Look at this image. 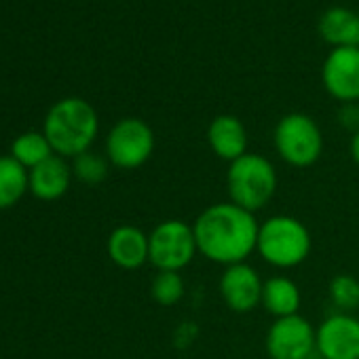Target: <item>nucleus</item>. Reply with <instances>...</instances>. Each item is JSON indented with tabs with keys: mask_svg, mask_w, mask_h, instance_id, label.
Masks as SVG:
<instances>
[{
	"mask_svg": "<svg viewBox=\"0 0 359 359\" xmlns=\"http://www.w3.org/2000/svg\"><path fill=\"white\" fill-rule=\"evenodd\" d=\"M197 239L193 224L169 218L148 233V264L156 271L182 273L197 258Z\"/></svg>",
	"mask_w": 359,
	"mask_h": 359,
	"instance_id": "obj_6",
	"label": "nucleus"
},
{
	"mask_svg": "<svg viewBox=\"0 0 359 359\" xmlns=\"http://www.w3.org/2000/svg\"><path fill=\"white\" fill-rule=\"evenodd\" d=\"M319 34L325 43L338 47H353L359 49V13L344 9V7H332L327 9L319 20Z\"/></svg>",
	"mask_w": 359,
	"mask_h": 359,
	"instance_id": "obj_16",
	"label": "nucleus"
},
{
	"mask_svg": "<svg viewBox=\"0 0 359 359\" xmlns=\"http://www.w3.org/2000/svg\"><path fill=\"white\" fill-rule=\"evenodd\" d=\"M260 306L275 319L298 315L302 306L300 285L287 275H273L264 279Z\"/></svg>",
	"mask_w": 359,
	"mask_h": 359,
	"instance_id": "obj_15",
	"label": "nucleus"
},
{
	"mask_svg": "<svg viewBox=\"0 0 359 359\" xmlns=\"http://www.w3.org/2000/svg\"><path fill=\"white\" fill-rule=\"evenodd\" d=\"M72 175V165L64 156L53 154L30 169V193L41 201H57L68 193Z\"/></svg>",
	"mask_w": 359,
	"mask_h": 359,
	"instance_id": "obj_14",
	"label": "nucleus"
},
{
	"mask_svg": "<svg viewBox=\"0 0 359 359\" xmlns=\"http://www.w3.org/2000/svg\"><path fill=\"white\" fill-rule=\"evenodd\" d=\"M273 146L285 165L306 169L323 154V133L313 116L304 112H290L275 125Z\"/></svg>",
	"mask_w": 359,
	"mask_h": 359,
	"instance_id": "obj_5",
	"label": "nucleus"
},
{
	"mask_svg": "<svg viewBox=\"0 0 359 359\" xmlns=\"http://www.w3.org/2000/svg\"><path fill=\"white\" fill-rule=\"evenodd\" d=\"M313 250L311 231L290 214H275L260 222L256 254L277 271H292L304 264Z\"/></svg>",
	"mask_w": 359,
	"mask_h": 359,
	"instance_id": "obj_3",
	"label": "nucleus"
},
{
	"mask_svg": "<svg viewBox=\"0 0 359 359\" xmlns=\"http://www.w3.org/2000/svg\"><path fill=\"white\" fill-rule=\"evenodd\" d=\"M258 229L256 214L231 201L208 205L193 222L199 254L220 266L248 262L256 254Z\"/></svg>",
	"mask_w": 359,
	"mask_h": 359,
	"instance_id": "obj_1",
	"label": "nucleus"
},
{
	"mask_svg": "<svg viewBox=\"0 0 359 359\" xmlns=\"http://www.w3.org/2000/svg\"><path fill=\"white\" fill-rule=\"evenodd\" d=\"M100 131L95 108L81 97H66L51 106L45 116L43 133L53 152L64 158H76L89 152Z\"/></svg>",
	"mask_w": 359,
	"mask_h": 359,
	"instance_id": "obj_2",
	"label": "nucleus"
},
{
	"mask_svg": "<svg viewBox=\"0 0 359 359\" xmlns=\"http://www.w3.org/2000/svg\"><path fill=\"white\" fill-rule=\"evenodd\" d=\"M317 355L321 359H359V317L332 313L317 327Z\"/></svg>",
	"mask_w": 359,
	"mask_h": 359,
	"instance_id": "obj_10",
	"label": "nucleus"
},
{
	"mask_svg": "<svg viewBox=\"0 0 359 359\" xmlns=\"http://www.w3.org/2000/svg\"><path fill=\"white\" fill-rule=\"evenodd\" d=\"M30 191V171L11 154L0 156V210H11Z\"/></svg>",
	"mask_w": 359,
	"mask_h": 359,
	"instance_id": "obj_17",
	"label": "nucleus"
},
{
	"mask_svg": "<svg viewBox=\"0 0 359 359\" xmlns=\"http://www.w3.org/2000/svg\"><path fill=\"white\" fill-rule=\"evenodd\" d=\"M348 154H351L353 163L359 167V131L351 135V142H348Z\"/></svg>",
	"mask_w": 359,
	"mask_h": 359,
	"instance_id": "obj_24",
	"label": "nucleus"
},
{
	"mask_svg": "<svg viewBox=\"0 0 359 359\" xmlns=\"http://www.w3.org/2000/svg\"><path fill=\"white\" fill-rule=\"evenodd\" d=\"M106 252L118 269L137 271L148 262V233L133 224H121L110 233Z\"/></svg>",
	"mask_w": 359,
	"mask_h": 359,
	"instance_id": "obj_12",
	"label": "nucleus"
},
{
	"mask_svg": "<svg viewBox=\"0 0 359 359\" xmlns=\"http://www.w3.org/2000/svg\"><path fill=\"white\" fill-rule=\"evenodd\" d=\"M108 158L97 152H83L76 158H72V173L85 184H100L108 175Z\"/></svg>",
	"mask_w": 359,
	"mask_h": 359,
	"instance_id": "obj_21",
	"label": "nucleus"
},
{
	"mask_svg": "<svg viewBox=\"0 0 359 359\" xmlns=\"http://www.w3.org/2000/svg\"><path fill=\"white\" fill-rule=\"evenodd\" d=\"M264 279L250 262L224 266L218 279V292L229 311L245 315L260 306Z\"/></svg>",
	"mask_w": 359,
	"mask_h": 359,
	"instance_id": "obj_9",
	"label": "nucleus"
},
{
	"mask_svg": "<svg viewBox=\"0 0 359 359\" xmlns=\"http://www.w3.org/2000/svg\"><path fill=\"white\" fill-rule=\"evenodd\" d=\"M208 144L220 161L233 163L248 152V129L239 116L220 114L208 127Z\"/></svg>",
	"mask_w": 359,
	"mask_h": 359,
	"instance_id": "obj_13",
	"label": "nucleus"
},
{
	"mask_svg": "<svg viewBox=\"0 0 359 359\" xmlns=\"http://www.w3.org/2000/svg\"><path fill=\"white\" fill-rule=\"evenodd\" d=\"M279 175L273 161L258 152H245L237 161L229 163L226 191L229 201L258 214L271 205L277 195Z\"/></svg>",
	"mask_w": 359,
	"mask_h": 359,
	"instance_id": "obj_4",
	"label": "nucleus"
},
{
	"mask_svg": "<svg viewBox=\"0 0 359 359\" xmlns=\"http://www.w3.org/2000/svg\"><path fill=\"white\" fill-rule=\"evenodd\" d=\"M338 123L351 133L359 131V104H342L338 110Z\"/></svg>",
	"mask_w": 359,
	"mask_h": 359,
	"instance_id": "obj_22",
	"label": "nucleus"
},
{
	"mask_svg": "<svg viewBox=\"0 0 359 359\" xmlns=\"http://www.w3.org/2000/svg\"><path fill=\"white\" fill-rule=\"evenodd\" d=\"M53 148L49 144V140L45 137L43 131H28L15 137V142L11 144V156L24 165L28 171L34 169L36 165L45 163L49 156H53Z\"/></svg>",
	"mask_w": 359,
	"mask_h": 359,
	"instance_id": "obj_18",
	"label": "nucleus"
},
{
	"mask_svg": "<svg viewBox=\"0 0 359 359\" xmlns=\"http://www.w3.org/2000/svg\"><path fill=\"white\" fill-rule=\"evenodd\" d=\"M264 348L271 359H313L317 353L315 325L300 313L275 319L266 330Z\"/></svg>",
	"mask_w": 359,
	"mask_h": 359,
	"instance_id": "obj_8",
	"label": "nucleus"
},
{
	"mask_svg": "<svg viewBox=\"0 0 359 359\" xmlns=\"http://www.w3.org/2000/svg\"><path fill=\"white\" fill-rule=\"evenodd\" d=\"M325 91L340 104L359 102V49L338 47L325 57L321 68Z\"/></svg>",
	"mask_w": 359,
	"mask_h": 359,
	"instance_id": "obj_11",
	"label": "nucleus"
},
{
	"mask_svg": "<svg viewBox=\"0 0 359 359\" xmlns=\"http://www.w3.org/2000/svg\"><path fill=\"white\" fill-rule=\"evenodd\" d=\"M150 296L158 306H175L187 296V281L182 273L156 271L150 281Z\"/></svg>",
	"mask_w": 359,
	"mask_h": 359,
	"instance_id": "obj_19",
	"label": "nucleus"
},
{
	"mask_svg": "<svg viewBox=\"0 0 359 359\" xmlns=\"http://www.w3.org/2000/svg\"><path fill=\"white\" fill-rule=\"evenodd\" d=\"M152 127L135 116L121 118L106 135V158L112 167L123 171L140 169L154 154Z\"/></svg>",
	"mask_w": 359,
	"mask_h": 359,
	"instance_id": "obj_7",
	"label": "nucleus"
},
{
	"mask_svg": "<svg viewBox=\"0 0 359 359\" xmlns=\"http://www.w3.org/2000/svg\"><path fill=\"white\" fill-rule=\"evenodd\" d=\"M197 334H199L197 323H195V321H184L182 325H180V327L175 330V344H177L180 348L191 346V344L195 342Z\"/></svg>",
	"mask_w": 359,
	"mask_h": 359,
	"instance_id": "obj_23",
	"label": "nucleus"
},
{
	"mask_svg": "<svg viewBox=\"0 0 359 359\" xmlns=\"http://www.w3.org/2000/svg\"><path fill=\"white\" fill-rule=\"evenodd\" d=\"M327 294L338 313H355L359 309V279L351 273H338L332 277Z\"/></svg>",
	"mask_w": 359,
	"mask_h": 359,
	"instance_id": "obj_20",
	"label": "nucleus"
}]
</instances>
